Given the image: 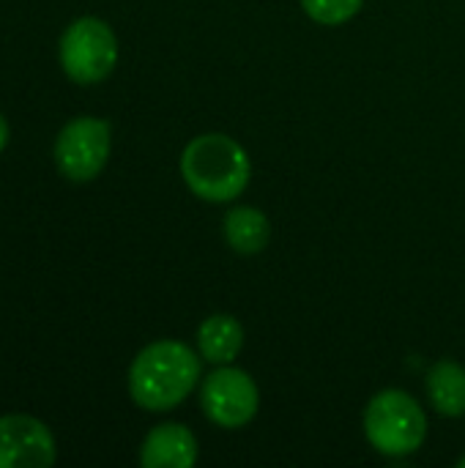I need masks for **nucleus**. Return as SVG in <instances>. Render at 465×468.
Here are the masks:
<instances>
[{"instance_id": "obj_7", "label": "nucleus", "mask_w": 465, "mask_h": 468, "mask_svg": "<svg viewBox=\"0 0 465 468\" xmlns=\"http://www.w3.org/2000/svg\"><path fill=\"white\" fill-rule=\"evenodd\" d=\"M58 447L49 428L27 414L0 417V468H49Z\"/></svg>"}, {"instance_id": "obj_1", "label": "nucleus", "mask_w": 465, "mask_h": 468, "mask_svg": "<svg viewBox=\"0 0 465 468\" xmlns=\"http://www.w3.org/2000/svg\"><path fill=\"white\" fill-rule=\"evenodd\" d=\"M200 384V356L178 340L145 346L129 367V395L145 411L181 406Z\"/></svg>"}, {"instance_id": "obj_10", "label": "nucleus", "mask_w": 465, "mask_h": 468, "mask_svg": "<svg viewBox=\"0 0 465 468\" xmlns=\"http://www.w3.org/2000/svg\"><path fill=\"white\" fill-rule=\"evenodd\" d=\"M222 230H225L230 250L238 255H258L266 250L271 239V222L255 206H233L225 214Z\"/></svg>"}, {"instance_id": "obj_6", "label": "nucleus", "mask_w": 465, "mask_h": 468, "mask_svg": "<svg viewBox=\"0 0 465 468\" xmlns=\"http://www.w3.org/2000/svg\"><path fill=\"white\" fill-rule=\"evenodd\" d=\"M200 406L214 425L225 431H238L258 417L260 389L249 373L219 365V370H214L200 387Z\"/></svg>"}, {"instance_id": "obj_11", "label": "nucleus", "mask_w": 465, "mask_h": 468, "mask_svg": "<svg viewBox=\"0 0 465 468\" xmlns=\"http://www.w3.org/2000/svg\"><path fill=\"white\" fill-rule=\"evenodd\" d=\"M428 398L433 409L444 417H463L465 414V367L441 359L428 370Z\"/></svg>"}, {"instance_id": "obj_12", "label": "nucleus", "mask_w": 465, "mask_h": 468, "mask_svg": "<svg viewBox=\"0 0 465 468\" xmlns=\"http://www.w3.org/2000/svg\"><path fill=\"white\" fill-rule=\"evenodd\" d=\"M362 3L365 0H301V8L321 25H343L359 14Z\"/></svg>"}, {"instance_id": "obj_2", "label": "nucleus", "mask_w": 465, "mask_h": 468, "mask_svg": "<svg viewBox=\"0 0 465 468\" xmlns=\"http://www.w3.org/2000/svg\"><path fill=\"white\" fill-rule=\"evenodd\" d=\"M181 176L200 200L230 203L249 186L252 162L238 140L211 132L186 143L181 154Z\"/></svg>"}, {"instance_id": "obj_9", "label": "nucleus", "mask_w": 465, "mask_h": 468, "mask_svg": "<svg viewBox=\"0 0 465 468\" xmlns=\"http://www.w3.org/2000/svg\"><path fill=\"white\" fill-rule=\"evenodd\" d=\"M244 348V326L236 315L214 313L197 329V351L211 365H230Z\"/></svg>"}, {"instance_id": "obj_4", "label": "nucleus", "mask_w": 465, "mask_h": 468, "mask_svg": "<svg viewBox=\"0 0 465 468\" xmlns=\"http://www.w3.org/2000/svg\"><path fill=\"white\" fill-rule=\"evenodd\" d=\"M60 66L77 85H96L107 80L118 63V38L99 16L74 19L58 44Z\"/></svg>"}, {"instance_id": "obj_3", "label": "nucleus", "mask_w": 465, "mask_h": 468, "mask_svg": "<svg viewBox=\"0 0 465 468\" xmlns=\"http://www.w3.org/2000/svg\"><path fill=\"white\" fill-rule=\"evenodd\" d=\"M365 436L375 452L386 458H406L425 444L428 417L408 392L384 389L367 403Z\"/></svg>"}, {"instance_id": "obj_8", "label": "nucleus", "mask_w": 465, "mask_h": 468, "mask_svg": "<svg viewBox=\"0 0 465 468\" xmlns=\"http://www.w3.org/2000/svg\"><path fill=\"white\" fill-rule=\"evenodd\" d=\"M197 461V439L186 425L164 422L156 425L143 447H140V463L145 468H189Z\"/></svg>"}, {"instance_id": "obj_13", "label": "nucleus", "mask_w": 465, "mask_h": 468, "mask_svg": "<svg viewBox=\"0 0 465 468\" xmlns=\"http://www.w3.org/2000/svg\"><path fill=\"white\" fill-rule=\"evenodd\" d=\"M8 137H11V129H8V121L0 115V154L5 151V145H8Z\"/></svg>"}, {"instance_id": "obj_14", "label": "nucleus", "mask_w": 465, "mask_h": 468, "mask_svg": "<svg viewBox=\"0 0 465 468\" xmlns=\"http://www.w3.org/2000/svg\"><path fill=\"white\" fill-rule=\"evenodd\" d=\"M458 466H460V468L465 466V455H463V458H460V461H458Z\"/></svg>"}, {"instance_id": "obj_5", "label": "nucleus", "mask_w": 465, "mask_h": 468, "mask_svg": "<svg viewBox=\"0 0 465 468\" xmlns=\"http://www.w3.org/2000/svg\"><path fill=\"white\" fill-rule=\"evenodd\" d=\"M110 145H112L110 123L104 118L79 115V118H71L58 132L52 154L63 178L74 184H88L107 167Z\"/></svg>"}]
</instances>
